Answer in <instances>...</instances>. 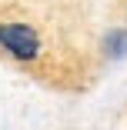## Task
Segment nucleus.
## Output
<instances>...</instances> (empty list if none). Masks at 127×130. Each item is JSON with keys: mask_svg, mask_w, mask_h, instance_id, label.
Returning a JSON list of instances; mask_svg holds the SVG:
<instances>
[{"mask_svg": "<svg viewBox=\"0 0 127 130\" xmlns=\"http://www.w3.org/2000/svg\"><path fill=\"white\" fill-rule=\"evenodd\" d=\"M0 54L17 63H37L44 57V37L27 20H0Z\"/></svg>", "mask_w": 127, "mask_h": 130, "instance_id": "f257e3e1", "label": "nucleus"}, {"mask_svg": "<svg viewBox=\"0 0 127 130\" xmlns=\"http://www.w3.org/2000/svg\"><path fill=\"white\" fill-rule=\"evenodd\" d=\"M100 54H104V60H110V63L127 60V27L124 23L104 30V37H100Z\"/></svg>", "mask_w": 127, "mask_h": 130, "instance_id": "f03ea898", "label": "nucleus"}]
</instances>
